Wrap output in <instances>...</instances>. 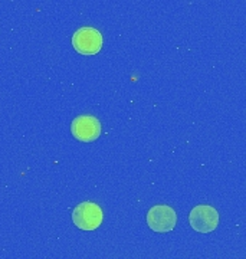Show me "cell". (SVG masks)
Wrapping results in <instances>:
<instances>
[{
  "instance_id": "cell-1",
  "label": "cell",
  "mask_w": 246,
  "mask_h": 259,
  "mask_svg": "<svg viewBox=\"0 0 246 259\" xmlns=\"http://www.w3.org/2000/svg\"><path fill=\"white\" fill-rule=\"evenodd\" d=\"M104 221V212L100 204L94 202H82L72 212L73 225L81 231H97Z\"/></svg>"
},
{
  "instance_id": "cell-5",
  "label": "cell",
  "mask_w": 246,
  "mask_h": 259,
  "mask_svg": "<svg viewBox=\"0 0 246 259\" xmlns=\"http://www.w3.org/2000/svg\"><path fill=\"white\" fill-rule=\"evenodd\" d=\"M71 133L82 143H92L101 136V122L95 115H78L71 124Z\"/></svg>"
},
{
  "instance_id": "cell-4",
  "label": "cell",
  "mask_w": 246,
  "mask_h": 259,
  "mask_svg": "<svg viewBox=\"0 0 246 259\" xmlns=\"http://www.w3.org/2000/svg\"><path fill=\"white\" fill-rule=\"evenodd\" d=\"M189 222L193 231L199 233H210L216 231L219 225V212L209 204H197L193 207L189 216Z\"/></svg>"
},
{
  "instance_id": "cell-2",
  "label": "cell",
  "mask_w": 246,
  "mask_h": 259,
  "mask_svg": "<svg viewBox=\"0 0 246 259\" xmlns=\"http://www.w3.org/2000/svg\"><path fill=\"white\" fill-rule=\"evenodd\" d=\"M104 39L98 29L85 26L72 35V47L81 55H97L102 49Z\"/></svg>"
},
{
  "instance_id": "cell-3",
  "label": "cell",
  "mask_w": 246,
  "mask_h": 259,
  "mask_svg": "<svg viewBox=\"0 0 246 259\" xmlns=\"http://www.w3.org/2000/svg\"><path fill=\"white\" fill-rule=\"evenodd\" d=\"M147 225L157 233L172 232L177 225V214L173 207L167 204L153 206L147 213Z\"/></svg>"
}]
</instances>
